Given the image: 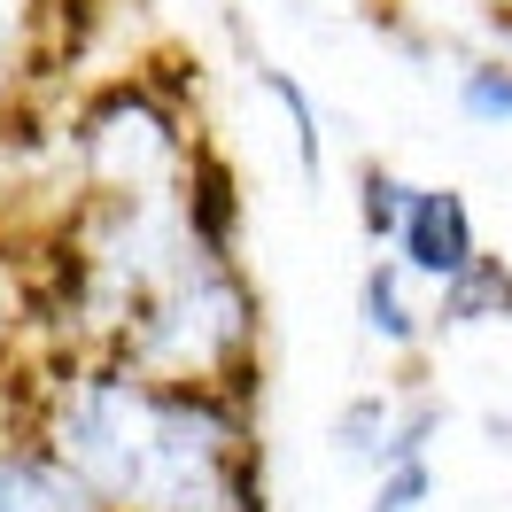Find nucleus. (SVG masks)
<instances>
[{
	"mask_svg": "<svg viewBox=\"0 0 512 512\" xmlns=\"http://www.w3.org/2000/svg\"><path fill=\"white\" fill-rule=\"evenodd\" d=\"M32 435L101 512H264L249 388L163 381L86 350L47 381Z\"/></svg>",
	"mask_w": 512,
	"mask_h": 512,
	"instance_id": "f257e3e1",
	"label": "nucleus"
},
{
	"mask_svg": "<svg viewBox=\"0 0 512 512\" xmlns=\"http://www.w3.org/2000/svg\"><path fill=\"white\" fill-rule=\"evenodd\" d=\"M481 256V233H474V202L458 187H412V210L396 225V264L427 280V288H443L450 272H466Z\"/></svg>",
	"mask_w": 512,
	"mask_h": 512,
	"instance_id": "f03ea898",
	"label": "nucleus"
},
{
	"mask_svg": "<svg viewBox=\"0 0 512 512\" xmlns=\"http://www.w3.org/2000/svg\"><path fill=\"white\" fill-rule=\"evenodd\" d=\"M55 55H63V0H0V140L24 125Z\"/></svg>",
	"mask_w": 512,
	"mask_h": 512,
	"instance_id": "7ed1b4c3",
	"label": "nucleus"
},
{
	"mask_svg": "<svg viewBox=\"0 0 512 512\" xmlns=\"http://www.w3.org/2000/svg\"><path fill=\"white\" fill-rule=\"evenodd\" d=\"M0 512H101L39 435H0Z\"/></svg>",
	"mask_w": 512,
	"mask_h": 512,
	"instance_id": "20e7f679",
	"label": "nucleus"
},
{
	"mask_svg": "<svg viewBox=\"0 0 512 512\" xmlns=\"http://www.w3.org/2000/svg\"><path fill=\"white\" fill-rule=\"evenodd\" d=\"M404 280H412V272H404L396 256H373L365 280H357V319H365V334H373L381 350H419V334H427V319L412 311Z\"/></svg>",
	"mask_w": 512,
	"mask_h": 512,
	"instance_id": "39448f33",
	"label": "nucleus"
},
{
	"mask_svg": "<svg viewBox=\"0 0 512 512\" xmlns=\"http://www.w3.org/2000/svg\"><path fill=\"white\" fill-rule=\"evenodd\" d=\"M435 295H443V303H435V326H489V319H512V264L481 249L474 264H466V272H450Z\"/></svg>",
	"mask_w": 512,
	"mask_h": 512,
	"instance_id": "423d86ee",
	"label": "nucleus"
},
{
	"mask_svg": "<svg viewBox=\"0 0 512 512\" xmlns=\"http://www.w3.org/2000/svg\"><path fill=\"white\" fill-rule=\"evenodd\" d=\"M256 86L280 101V117H288V140H295V171L319 187V171H326V140H319V101L303 94V78L295 70H256Z\"/></svg>",
	"mask_w": 512,
	"mask_h": 512,
	"instance_id": "0eeeda50",
	"label": "nucleus"
},
{
	"mask_svg": "<svg viewBox=\"0 0 512 512\" xmlns=\"http://www.w3.org/2000/svg\"><path fill=\"white\" fill-rule=\"evenodd\" d=\"M404 210H412V179H396L388 163H365V171H357V225H365L373 249H396Z\"/></svg>",
	"mask_w": 512,
	"mask_h": 512,
	"instance_id": "6e6552de",
	"label": "nucleus"
},
{
	"mask_svg": "<svg viewBox=\"0 0 512 512\" xmlns=\"http://www.w3.org/2000/svg\"><path fill=\"white\" fill-rule=\"evenodd\" d=\"M388 427H396V396H357V404H342V419H334V450H342L350 466H381Z\"/></svg>",
	"mask_w": 512,
	"mask_h": 512,
	"instance_id": "1a4fd4ad",
	"label": "nucleus"
},
{
	"mask_svg": "<svg viewBox=\"0 0 512 512\" xmlns=\"http://www.w3.org/2000/svg\"><path fill=\"white\" fill-rule=\"evenodd\" d=\"M458 109H466L474 125H505L512 132V55L466 63V78H458Z\"/></svg>",
	"mask_w": 512,
	"mask_h": 512,
	"instance_id": "9d476101",
	"label": "nucleus"
},
{
	"mask_svg": "<svg viewBox=\"0 0 512 512\" xmlns=\"http://www.w3.org/2000/svg\"><path fill=\"white\" fill-rule=\"evenodd\" d=\"M435 497V458L419 450V458H388V466H373V505L365 512H419Z\"/></svg>",
	"mask_w": 512,
	"mask_h": 512,
	"instance_id": "9b49d317",
	"label": "nucleus"
},
{
	"mask_svg": "<svg viewBox=\"0 0 512 512\" xmlns=\"http://www.w3.org/2000/svg\"><path fill=\"white\" fill-rule=\"evenodd\" d=\"M497 32H505V47H512V0H505V8H497Z\"/></svg>",
	"mask_w": 512,
	"mask_h": 512,
	"instance_id": "f8f14e48",
	"label": "nucleus"
}]
</instances>
